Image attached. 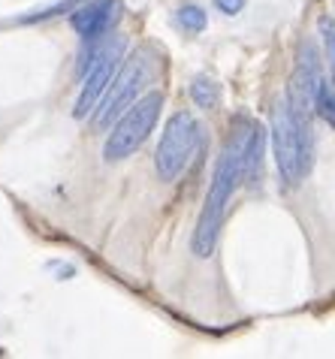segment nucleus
<instances>
[{"instance_id":"7ed1b4c3","label":"nucleus","mask_w":335,"mask_h":359,"mask_svg":"<svg viewBox=\"0 0 335 359\" xmlns=\"http://www.w3.org/2000/svg\"><path fill=\"white\" fill-rule=\"evenodd\" d=\"M160 109H163V94L160 91H151L142 100H136V103L118 118V124L112 127L109 139H106V145H103L106 161L109 163L127 161L133 151H139L142 142L149 139V133L154 130L157 118H160Z\"/></svg>"},{"instance_id":"6e6552de","label":"nucleus","mask_w":335,"mask_h":359,"mask_svg":"<svg viewBox=\"0 0 335 359\" xmlns=\"http://www.w3.org/2000/svg\"><path fill=\"white\" fill-rule=\"evenodd\" d=\"M191 97L200 109H214L221 103V85L209 76H196L191 82Z\"/></svg>"},{"instance_id":"0eeeda50","label":"nucleus","mask_w":335,"mask_h":359,"mask_svg":"<svg viewBox=\"0 0 335 359\" xmlns=\"http://www.w3.org/2000/svg\"><path fill=\"white\" fill-rule=\"evenodd\" d=\"M121 15V4L118 0H91V4H82L73 9V31L82 39H100L112 31V25Z\"/></svg>"},{"instance_id":"39448f33","label":"nucleus","mask_w":335,"mask_h":359,"mask_svg":"<svg viewBox=\"0 0 335 359\" xmlns=\"http://www.w3.org/2000/svg\"><path fill=\"white\" fill-rule=\"evenodd\" d=\"M149 76H151V64H149V55L145 52L133 55L130 61H124L112 79L109 91H106L103 103L97 106V118H94L97 127H109L112 121H118V118L136 103V97H139L145 82H149Z\"/></svg>"},{"instance_id":"f8f14e48","label":"nucleus","mask_w":335,"mask_h":359,"mask_svg":"<svg viewBox=\"0 0 335 359\" xmlns=\"http://www.w3.org/2000/svg\"><path fill=\"white\" fill-rule=\"evenodd\" d=\"M214 6H218L224 15H239L245 9V0H214Z\"/></svg>"},{"instance_id":"f03ea898","label":"nucleus","mask_w":335,"mask_h":359,"mask_svg":"<svg viewBox=\"0 0 335 359\" xmlns=\"http://www.w3.org/2000/svg\"><path fill=\"white\" fill-rule=\"evenodd\" d=\"M272 148L284 184L293 187L311 172V157H314L311 115L296 112L287 103V97L275 106L272 115Z\"/></svg>"},{"instance_id":"20e7f679","label":"nucleus","mask_w":335,"mask_h":359,"mask_svg":"<svg viewBox=\"0 0 335 359\" xmlns=\"http://www.w3.org/2000/svg\"><path fill=\"white\" fill-rule=\"evenodd\" d=\"M200 148V124L191 112H175L163 127L160 145L154 151V166L160 182H175Z\"/></svg>"},{"instance_id":"9b49d317","label":"nucleus","mask_w":335,"mask_h":359,"mask_svg":"<svg viewBox=\"0 0 335 359\" xmlns=\"http://www.w3.org/2000/svg\"><path fill=\"white\" fill-rule=\"evenodd\" d=\"M320 31H323V43H327V55H329L332 73H335V18H323Z\"/></svg>"},{"instance_id":"f257e3e1","label":"nucleus","mask_w":335,"mask_h":359,"mask_svg":"<svg viewBox=\"0 0 335 359\" xmlns=\"http://www.w3.org/2000/svg\"><path fill=\"white\" fill-rule=\"evenodd\" d=\"M251 133H254V121H248V118H235L230 139H226L224 151L218 157V166H214V175H212L209 194H205L200 221H196V229H193L191 248H193V254L200 257V260H205V257L214 254V245H218V236H221V226H224L226 205H230L233 194L239 191V184L248 182V142H251Z\"/></svg>"},{"instance_id":"423d86ee","label":"nucleus","mask_w":335,"mask_h":359,"mask_svg":"<svg viewBox=\"0 0 335 359\" xmlns=\"http://www.w3.org/2000/svg\"><path fill=\"white\" fill-rule=\"evenodd\" d=\"M320 85H323V73H320L317 52H314L311 43H305L299 48V64H296V69H293L290 85H287V103L296 109V112L311 115L314 103H317Z\"/></svg>"},{"instance_id":"9d476101","label":"nucleus","mask_w":335,"mask_h":359,"mask_svg":"<svg viewBox=\"0 0 335 359\" xmlns=\"http://www.w3.org/2000/svg\"><path fill=\"white\" fill-rule=\"evenodd\" d=\"M314 112H317L329 127H335V85H329L327 79H323V85H320V91H317Z\"/></svg>"},{"instance_id":"1a4fd4ad","label":"nucleus","mask_w":335,"mask_h":359,"mask_svg":"<svg viewBox=\"0 0 335 359\" xmlns=\"http://www.w3.org/2000/svg\"><path fill=\"white\" fill-rule=\"evenodd\" d=\"M175 25H179L184 34H203L205 25H209V15H205L203 6L184 4V6L175 9Z\"/></svg>"}]
</instances>
